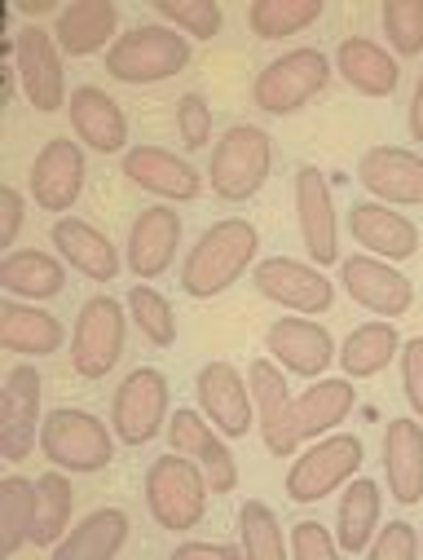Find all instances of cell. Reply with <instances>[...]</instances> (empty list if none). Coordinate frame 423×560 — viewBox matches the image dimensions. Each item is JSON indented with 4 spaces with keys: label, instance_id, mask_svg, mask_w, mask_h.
Instances as JSON below:
<instances>
[{
    "label": "cell",
    "instance_id": "3",
    "mask_svg": "<svg viewBox=\"0 0 423 560\" xmlns=\"http://www.w3.org/2000/svg\"><path fill=\"white\" fill-rule=\"evenodd\" d=\"M186 62H190V36H181L164 23H141L106 49V75L119 84H132V89L164 84L177 71H186Z\"/></svg>",
    "mask_w": 423,
    "mask_h": 560
},
{
    "label": "cell",
    "instance_id": "2",
    "mask_svg": "<svg viewBox=\"0 0 423 560\" xmlns=\"http://www.w3.org/2000/svg\"><path fill=\"white\" fill-rule=\"evenodd\" d=\"M256 252H260V234L251 221L225 217V221L208 225L181 260V292L190 301H212V296L230 292L247 273V265H256Z\"/></svg>",
    "mask_w": 423,
    "mask_h": 560
},
{
    "label": "cell",
    "instance_id": "48",
    "mask_svg": "<svg viewBox=\"0 0 423 560\" xmlns=\"http://www.w3.org/2000/svg\"><path fill=\"white\" fill-rule=\"evenodd\" d=\"M19 10L36 19V14H49V10H54V0H19Z\"/></svg>",
    "mask_w": 423,
    "mask_h": 560
},
{
    "label": "cell",
    "instance_id": "7",
    "mask_svg": "<svg viewBox=\"0 0 423 560\" xmlns=\"http://www.w3.org/2000/svg\"><path fill=\"white\" fill-rule=\"evenodd\" d=\"M331 84V62L322 49H287L282 58L265 62L251 84V106L265 115H296Z\"/></svg>",
    "mask_w": 423,
    "mask_h": 560
},
{
    "label": "cell",
    "instance_id": "14",
    "mask_svg": "<svg viewBox=\"0 0 423 560\" xmlns=\"http://www.w3.org/2000/svg\"><path fill=\"white\" fill-rule=\"evenodd\" d=\"M340 283L353 305H362L366 314L388 318V323L410 314V305H414V283L379 256H349L340 265Z\"/></svg>",
    "mask_w": 423,
    "mask_h": 560
},
{
    "label": "cell",
    "instance_id": "18",
    "mask_svg": "<svg viewBox=\"0 0 423 560\" xmlns=\"http://www.w3.org/2000/svg\"><path fill=\"white\" fill-rule=\"evenodd\" d=\"M84 177H89V164H84L80 142L54 137V142H45V151L36 155L27 186H32V199L40 212H71V203L84 190Z\"/></svg>",
    "mask_w": 423,
    "mask_h": 560
},
{
    "label": "cell",
    "instance_id": "43",
    "mask_svg": "<svg viewBox=\"0 0 423 560\" xmlns=\"http://www.w3.org/2000/svg\"><path fill=\"white\" fill-rule=\"evenodd\" d=\"M292 556L296 560H336L340 542L322 521H296L292 525Z\"/></svg>",
    "mask_w": 423,
    "mask_h": 560
},
{
    "label": "cell",
    "instance_id": "46",
    "mask_svg": "<svg viewBox=\"0 0 423 560\" xmlns=\"http://www.w3.org/2000/svg\"><path fill=\"white\" fill-rule=\"evenodd\" d=\"M243 547L238 542H181L177 560H238Z\"/></svg>",
    "mask_w": 423,
    "mask_h": 560
},
{
    "label": "cell",
    "instance_id": "44",
    "mask_svg": "<svg viewBox=\"0 0 423 560\" xmlns=\"http://www.w3.org/2000/svg\"><path fill=\"white\" fill-rule=\"evenodd\" d=\"M401 388H406V401L414 410V419H423V336L414 340H401Z\"/></svg>",
    "mask_w": 423,
    "mask_h": 560
},
{
    "label": "cell",
    "instance_id": "45",
    "mask_svg": "<svg viewBox=\"0 0 423 560\" xmlns=\"http://www.w3.org/2000/svg\"><path fill=\"white\" fill-rule=\"evenodd\" d=\"M23 217H27V203L14 186L0 190V247H14L19 243V230H23Z\"/></svg>",
    "mask_w": 423,
    "mask_h": 560
},
{
    "label": "cell",
    "instance_id": "20",
    "mask_svg": "<svg viewBox=\"0 0 423 560\" xmlns=\"http://www.w3.org/2000/svg\"><path fill=\"white\" fill-rule=\"evenodd\" d=\"M357 182L375 195V203L414 208L423 203V155L406 147H371L357 160Z\"/></svg>",
    "mask_w": 423,
    "mask_h": 560
},
{
    "label": "cell",
    "instance_id": "38",
    "mask_svg": "<svg viewBox=\"0 0 423 560\" xmlns=\"http://www.w3.org/2000/svg\"><path fill=\"white\" fill-rule=\"evenodd\" d=\"M128 314H132L137 331L146 336L155 349H173V345H177V314H173V305H168L155 288L137 283V288L128 292Z\"/></svg>",
    "mask_w": 423,
    "mask_h": 560
},
{
    "label": "cell",
    "instance_id": "25",
    "mask_svg": "<svg viewBox=\"0 0 423 560\" xmlns=\"http://www.w3.org/2000/svg\"><path fill=\"white\" fill-rule=\"evenodd\" d=\"M384 477H388V494L401 508L423 503V429H419V419H410V415L388 419V429H384Z\"/></svg>",
    "mask_w": 423,
    "mask_h": 560
},
{
    "label": "cell",
    "instance_id": "24",
    "mask_svg": "<svg viewBox=\"0 0 423 560\" xmlns=\"http://www.w3.org/2000/svg\"><path fill=\"white\" fill-rule=\"evenodd\" d=\"M349 234H353L357 247H366V256H379L388 265L410 260L419 252V225L401 212H388L375 199L349 208Z\"/></svg>",
    "mask_w": 423,
    "mask_h": 560
},
{
    "label": "cell",
    "instance_id": "21",
    "mask_svg": "<svg viewBox=\"0 0 423 560\" xmlns=\"http://www.w3.org/2000/svg\"><path fill=\"white\" fill-rule=\"evenodd\" d=\"M124 177L146 190V195H160V199H173V203H190L203 195V177L190 160H177L173 151L164 147H132L124 151Z\"/></svg>",
    "mask_w": 423,
    "mask_h": 560
},
{
    "label": "cell",
    "instance_id": "9",
    "mask_svg": "<svg viewBox=\"0 0 423 560\" xmlns=\"http://www.w3.org/2000/svg\"><path fill=\"white\" fill-rule=\"evenodd\" d=\"M362 459H366L362 438H353V433L322 438L318 446H309V451L292 464V472H287V499H292V503H322L327 494L344 490V486L357 477Z\"/></svg>",
    "mask_w": 423,
    "mask_h": 560
},
{
    "label": "cell",
    "instance_id": "35",
    "mask_svg": "<svg viewBox=\"0 0 423 560\" xmlns=\"http://www.w3.org/2000/svg\"><path fill=\"white\" fill-rule=\"evenodd\" d=\"M36 521V481L10 472L0 481V556H19L23 542H32Z\"/></svg>",
    "mask_w": 423,
    "mask_h": 560
},
{
    "label": "cell",
    "instance_id": "39",
    "mask_svg": "<svg viewBox=\"0 0 423 560\" xmlns=\"http://www.w3.org/2000/svg\"><path fill=\"white\" fill-rule=\"evenodd\" d=\"M155 14L164 23H173L181 36H190V40H212L221 32V23H225V10L216 5V0H160Z\"/></svg>",
    "mask_w": 423,
    "mask_h": 560
},
{
    "label": "cell",
    "instance_id": "19",
    "mask_svg": "<svg viewBox=\"0 0 423 560\" xmlns=\"http://www.w3.org/2000/svg\"><path fill=\"white\" fill-rule=\"evenodd\" d=\"M265 349L282 371L305 375V380H322L327 366L340 358L331 331L322 323H309V318H278L265 331Z\"/></svg>",
    "mask_w": 423,
    "mask_h": 560
},
{
    "label": "cell",
    "instance_id": "22",
    "mask_svg": "<svg viewBox=\"0 0 423 560\" xmlns=\"http://www.w3.org/2000/svg\"><path fill=\"white\" fill-rule=\"evenodd\" d=\"M177 243H181L177 208H168V203L141 208V217L128 230V269L137 273V283H151V278H160L173 265Z\"/></svg>",
    "mask_w": 423,
    "mask_h": 560
},
{
    "label": "cell",
    "instance_id": "28",
    "mask_svg": "<svg viewBox=\"0 0 423 560\" xmlns=\"http://www.w3.org/2000/svg\"><path fill=\"white\" fill-rule=\"evenodd\" d=\"M336 71L344 75V84L362 97H392L397 84H401V67L397 58L375 45V40H362V36H349L336 45Z\"/></svg>",
    "mask_w": 423,
    "mask_h": 560
},
{
    "label": "cell",
    "instance_id": "13",
    "mask_svg": "<svg viewBox=\"0 0 423 560\" xmlns=\"http://www.w3.org/2000/svg\"><path fill=\"white\" fill-rule=\"evenodd\" d=\"M40 393H45V380L36 366H14L5 375V388H0V455L10 464H23L45 429L40 419Z\"/></svg>",
    "mask_w": 423,
    "mask_h": 560
},
{
    "label": "cell",
    "instance_id": "10",
    "mask_svg": "<svg viewBox=\"0 0 423 560\" xmlns=\"http://www.w3.org/2000/svg\"><path fill=\"white\" fill-rule=\"evenodd\" d=\"M124 336H128V318L124 305L115 296H89L80 305L75 331H71V366L84 380H102L106 371L119 366L124 358Z\"/></svg>",
    "mask_w": 423,
    "mask_h": 560
},
{
    "label": "cell",
    "instance_id": "1",
    "mask_svg": "<svg viewBox=\"0 0 423 560\" xmlns=\"http://www.w3.org/2000/svg\"><path fill=\"white\" fill-rule=\"evenodd\" d=\"M247 388L256 401V424H260L265 451L273 459H292L305 442H318L322 433L344 424L357 406V388L349 375L318 380L305 397H292L287 380H282V366L273 358H256L247 366Z\"/></svg>",
    "mask_w": 423,
    "mask_h": 560
},
{
    "label": "cell",
    "instance_id": "26",
    "mask_svg": "<svg viewBox=\"0 0 423 560\" xmlns=\"http://www.w3.org/2000/svg\"><path fill=\"white\" fill-rule=\"evenodd\" d=\"M49 238H54L58 256H62L75 273H84L89 283H110V278L119 273V252H115V243H110L97 225H89V221H80V217L54 221Z\"/></svg>",
    "mask_w": 423,
    "mask_h": 560
},
{
    "label": "cell",
    "instance_id": "12",
    "mask_svg": "<svg viewBox=\"0 0 423 560\" xmlns=\"http://www.w3.org/2000/svg\"><path fill=\"white\" fill-rule=\"evenodd\" d=\"M14 71H19V84L27 93V102L40 110V115H58L67 110V75H62V49L54 40V32L45 27H23L14 36Z\"/></svg>",
    "mask_w": 423,
    "mask_h": 560
},
{
    "label": "cell",
    "instance_id": "8",
    "mask_svg": "<svg viewBox=\"0 0 423 560\" xmlns=\"http://www.w3.org/2000/svg\"><path fill=\"white\" fill-rule=\"evenodd\" d=\"M110 429L124 446H146L168 429V375L137 366L124 375L110 401Z\"/></svg>",
    "mask_w": 423,
    "mask_h": 560
},
{
    "label": "cell",
    "instance_id": "40",
    "mask_svg": "<svg viewBox=\"0 0 423 560\" xmlns=\"http://www.w3.org/2000/svg\"><path fill=\"white\" fill-rule=\"evenodd\" d=\"M384 36L401 58H419L423 54V0H384L379 10Z\"/></svg>",
    "mask_w": 423,
    "mask_h": 560
},
{
    "label": "cell",
    "instance_id": "29",
    "mask_svg": "<svg viewBox=\"0 0 423 560\" xmlns=\"http://www.w3.org/2000/svg\"><path fill=\"white\" fill-rule=\"evenodd\" d=\"M62 345H67V331L54 314H45L36 305H19V301L0 305V349L27 353V358H49Z\"/></svg>",
    "mask_w": 423,
    "mask_h": 560
},
{
    "label": "cell",
    "instance_id": "30",
    "mask_svg": "<svg viewBox=\"0 0 423 560\" xmlns=\"http://www.w3.org/2000/svg\"><path fill=\"white\" fill-rule=\"evenodd\" d=\"M379 486L366 477H353L340 494V512H336V542L340 556H366L371 538L379 534Z\"/></svg>",
    "mask_w": 423,
    "mask_h": 560
},
{
    "label": "cell",
    "instance_id": "36",
    "mask_svg": "<svg viewBox=\"0 0 423 560\" xmlns=\"http://www.w3.org/2000/svg\"><path fill=\"white\" fill-rule=\"evenodd\" d=\"M318 19H322V0H256V5H247V27L260 40L301 36Z\"/></svg>",
    "mask_w": 423,
    "mask_h": 560
},
{
    "label": "cell",
    "instance_id": "17",
    "mask_svg": "<svg viewBox=\"0 0 423 560\" xmlns=\"http://www.w3.org/2000/svg\"><path fill=\"white\" fill-rule=\"evenodd\" d=\"M168 446L186 459H195L203 472H208V486L212 494H234L238 490V464L230 455V446L221 442V433H212L208 415L203 410H177L168 419Z\"/></svg>",
    "mask_w": 423,
    "mask_h": 560
},
{
    "label": "cell",
    "instance_id": "23",
    "mask_svg": "<svg viewBox=\"0 0 423 560\" xmlns=\"http://www.w3.org/2000/svg\"><path fill=\"white\" fill-rule=\"evenodd\" d=\"M67 110H71V132L80 137L89 151H97V155H119L124 151L128 119H124V106L106 89H97V84L71 89Z\"/></svg>",
    "mask_w": 423,
    "mask_h": 560
},
{
    "label": "cell",
    "instance_id": "37",
    "mask_svg": "<svg viewBox=\"0 0 423 560\" xmlns=\"http://www.w3.org/2000/svg\"><path fill=\"white\" fill-rule=\"evenodd\" d=\"M238 547L247 560H282V556H292V542L282 538V525L273 516L269 503L260 499H247L238 508Z\"/></svg>",
    "mask_w": 423,
    "mask_h": 560
},
{
    "label": "cell",
    "instance_id": "15",
    "mask_svg": "<svg viewBox=\"0 0 423 560\" xmlns=\"http://www.w3.org/2000/svg\"><path fill=\"white\" fill-rule=\"evenodd\" d=\"M195 393H199V410L212 419V429L221 438H247L256 429V401L247 380L230 366V362H208L195 375Z\"/></svg>",
    "mask_w": 423,
    "mask_h": 560
},
{
    "label": "cell",
    "instance_id": "33",
    "mask_svg": "<svg viewBox=\"0 0 423 560\" xmlns=\"http://www.w3.org/2000/svg\"><path fill=\"white\" fill-rule=\"evenodd\" d=\"M397 353H401V336H397L392 323H362V327L344 340L340 366H344L349 380H371V375H379Z\"/></svg>",
    "mask_w": 423,
    "mask_h": 560
},
{
    "label": "cell",
    "instance_id": "11",
    "mask_svg": "<svg viewBox=\"0 0 423 560\" xmlns=\"http://www.w3.org/2000/svg\"><path fill=\"white\" fill-rule=\"evenodd\" d=\"M251 283L265 301H273L278 310H296V314H327L336 301L331 278L318 265L292 260V256H269L251 269Z\"/></svg>",
    "mask_w": 423,
    "mask_h": 560
},
{
    "label": "cell",
    "instance_id": "4",
    "mask_svg": "<svg viewBox=\"0 0 423 560\" xmlns=\"http://www.w3.org/2000/svg\"><path fill=\"white\" fill-rule=\"evenodd\" d=\"M115 429H106L97 415L75 410V406H58L45 415V429H40V455L62 468V472H106L115 459Z\"/></svg>",
    "mask_w": 423,
    "mask_h": 560
},
{
    "label": "cell",
    "instance_id": "47",
    "mask_svg": "<svg viewBox=\"0 0 423 560\" xmlns=\"http://www.w3.org/2000/svg\"><path fill=\"white\" fill-rule=\"evenodd\" d=\"M410 137L423 147V75H419V84H414V97H410Z\"/></svg>",
    "mask_w": 423,
    "mask_h": 560
},
{
    "label": "cell",
    "instance_id": "42",
    "mask_svg": "<svg viewBox=\"0 0 423 560\" xmlns=\"http://www.w3.org/2000/svg\"><path fill=\"white\" fill-rule=\"evenodd\" d=\"M366 556H371V560H414V556H419V534H414V525H410V521H388V525H379V534L371 538Z\"/></svg>",
    "mask_w": 423,
    "mask_h": 560
},
{
    "label": "cell",
    "instance_id": "27",
    "mask_svg": "<svg viewBox=\"0 0 423 560\" xmlns=\"http://www.w3.org/2000/svg\"><path fill=\"white\" fill-rule=\"evenodd\" d=\"M119 10L110 0H75L71 10L58 14V27H54V40L67 58H93L102 49H110L119 36Z\"/></svg>",
    "mask_w": 423,
    "mask_h": 560
},
{
    "label": "cell",
    "instance_id": "6",
    "mask_svg": "<svg viewBox=\"0 0 423 560\" xmlns=\"http://www.w3.org/2000/svg\"><path fill=\"white\" fill-rule=\"evenodd\" d=\"M273 173V137L256 124H234L212 151V195L225 203H243L260 195Z\"/></svg>",
    "mask_w": 423,
    "mask_h": 560
},
{
    "label": "cell",
    "instance_id": "16",
    "mask_svg": "<svg viewBox=\"0 0 423 560\" xmlns=\"http://www.w3.org/2000/svg\"><path fill=\"white\" fill-rule=\"evenodd\" d=\"M296 221H301V238L309 260L336 265L340 260V221H336V199H331V182L322 168L305 164L296 173Z\"/></svg>",
    "mask_w": 423,
    "mask_h": 560
},
{
    "label": "cell",
    "instance_id": "5",
    "mask_svg": "<svg viewBox=\"0 0 423 560\" xmlns=\"http://www.w3.org/2000/svg\"><path fill=\"white\" fill-rule=\"evenodd\" d=\"M208 472L177 451L146 468V508L173 534H186L208 516Z\"/></svg>",
    "mask_w": 423,
    "mask_h": 560
},
{
    "label": "cell",
    "instance_id": "32",
    "mask_svg": "<svg viewBox=\"0 0 423 560\" xmlns=\"http://www.w3.org/2000/svg\"><path fill=\"white\" fill-rule=\"evenodd\" d=\"M0 288L14 292V296H27L32 305L58 301L67 292V269L49 252H10L0 260Z\"/></svg>",
    "mask_w": 423,
    "mask_h": 560
},
{
    "label": "cell",
    "instance_id": "41",
    "mask_svg": "<svg viewBox=\"0 0 423 560\" xmlns=\"http://www.w3.org/2000/svg\"><path fill=\"white\" fill-rule=\"evenodd\" d=\"M177 137L186 151H203L212 142V106L203 102V93H186L177 102Z\"/></svg>",
    "mask_w": 423,
    "mask_h": 560
},
{
    "label": "cell",
    "instance_id": "34",
    "mask_svg": "<svg viewBox=\"0 0 423 560\" xmlns=\"http://www.w3.org/2000/svg\"><path fill=\"white\" fill-rule=\"evenodd\" d=\"M71 508H75V490L71 481L58 472H45L36 481V521H32V542L36 547H58L71 534Z\"/></svg>",
    "mask_w": 423,
    "mask_h": 560
},
{
    "label": "cell",
    "instance_id": "31",
    "mask_svg": "<svg viewBox=\"0 0 423 560\" xmlns=\"http://www.w3.org/2000/svg\"><path fill=\"white\" fill-rule=\"evenodd\" d=\"M124 542H128V512L97 508L54 547V560H110L124 551Z\"/></svg>",
    "mask_w": 423,
    "mask_h": 560
}]
</instances>
